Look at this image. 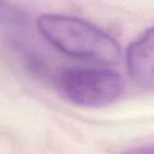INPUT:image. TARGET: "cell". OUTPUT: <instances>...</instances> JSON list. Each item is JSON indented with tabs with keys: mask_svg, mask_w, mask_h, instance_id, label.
<instances>
[{
	"mask_svg": "<svg viewBox=\"0 0 154 154\" xmlns=\"http://www.w3.org/2000/svg\"><path fill=\"white\" fill-rule=\"evenodd\" d=\"M126 65L131 78L137 84L154 89V28L129 46Z\"/></svg>",
	"mask_w": 154,
	"mask_h": 154,
	"instance_id": "3",
	"label": "cell"
},
{
	"mask_svg": "<svg viewBox=\"0 0 154 154\" xmlns=\"http://www.w3.org/2000/svg\"><path fill=\"white\" fill-rule=\"evenodd\" d=\"M125 154H154V148H140V149H134L131 152H128Z\"/></svg>",
	"mask_w": 154,
	"mask_h": 154,
	"instance_id": "4",
	"label": "cell"
},
{
	"mask_svg": "<svg viewBox=\"0 0 154 154\" xmlns=\"http://www.w3.org/2000/svg\"><path fill=\"white\" fill-rule=\"evenodd\" d=\"M37 28L51 45L67 55L107 64L120 57V47L109 34L81 18L42 14Z\"/></svg>",
	"mask_w": 154,
	"mask_h": 154,
	"instance_id": "1",
	"label": "cell"
},
{
	"mask_svg": "<svg viewBox=\"0 0 154 154\" xmlns=\"http://www.w3.org/2000/svg\"><path fill=\"white\" fill-rule=\"evenodd\" d=\"M57 87L66 100L83 107L111 105L123 93L120 75L102 67L67 69L59 75Z\"/></svg>",
	"mask_w": 154,
	"mask_h": 154,
	"instance_id": "2",
	"label": "cell"
}]
</instances>
